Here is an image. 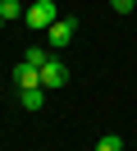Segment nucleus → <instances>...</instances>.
<instances>
[{
  "instance_id": "0eeeda50",
  "label": "nucleus",
  "mask_w": 137,
  "mask_h": 151,
  "mask_svg": "<svg viewBox=\"0 0 137 151\" xmlns=\"http://www.w3.org/2000/svg\"><path fill=\"white\" fill-rule=\"evenodd\" d=\"M50 55H55L50 46H27V55H23V60H27V64H32V69H41V64H46V60H50Z\"/></svg>"
},
{
  "instance_id": "f03ea898",
  "label": "nucleus",
  "mask_w": 137,
  "mask_h": 151,
  "mask_svg": "<svg viewBox=\"0 0 137 151\" xmlns=\"http://www.w3.org/2000/svg\"><path fill=\"white\" fill-rule=\"evenodd\" d=\"M60 19V9H55V0H32V5H27V28H37V32H46L50 28V23Z\"/></svg>"
},
{
  "instance_id": "6e6552de",
  "label": "nucleus",
  "mask_w": 137,
  "mask_h": 151,
  "mask_svg": "<svg viewBox=\"0 0 137 151\" xmlns=\"http://www.w3.org/2000/svg\"><path fill=\"white\" fill-rule=\"evenodd\" d=\"M96 151H123V137H119V133H105V137L96 142Z\"/></svg>"
},
{
  "instance_id": "1a4fd4ad",
  "label": "nucleus",
  "mask_w": 137,
  "mask_h": 151,
  "mask_svg": "<svg viewBox=\"0 0 137 151\" xmlns=\"http://www.w3.org/2000/svg\"><path fill=\"white\" fill-rule=\"evenodd\" d=\"M110 5H114L119 14H133V5H137V0H110Z\"/></svg>"
},
{
  "instance_id": "f257e3e1",
  "label": "nucleus",
  "mask_w": 137,
  "mask_h": 151,
  "mask_svg": "<svg viewBox=\"0 0 137 151\" xmlns=\"http://www.w3.org/2000/svg\"><path fill=\"white\" fill-rule=\"evenodd\" d=\"M73 32H78V19H69V14H64V19H55L50 28H46V46H50L55 55H60V50L73 41Z\"/></svg>"
},
{
  "instance_id": "20e7f679",
  "label": "nucleus",
  "mask_w": 137,
  "mask_h": 151,
  "mask_svg": "<svg viewBox=\"0 0 137 151\" xmlns=\"http://www.w3.org/2000/svg\"><path fill=\"white\" fill-rule=\"evenodd\" d=\"M23 87H41V69H32L27 60H18L14 64V92H23Z\"/></svg>"
},
{
  "instance_id": "7ed1b4c3",
  "label": "nucleus",
  "mask_w": 137,
  "mask_h": 151,
  "mask_svg": "<svg viewBox=\"0 0 137 151\" xmlns=\"http://www.w3.org/2000/svg\"><path fill=\"white\" fill-rule=\"evenodd\" d=\"M64 83H69V69H64L60 55H50V60L41 64V87H46V92H60Z\"/></svg>"
},
{
  "instance_id": "9d476101",
  "label": "nucleus",
  "mask_w": 137,
  "mask_h": 151,
  "mask_svg": "<svg viewBox=\"0 0 137 151\" xmlns=\"http://www.w3.org/2000/svg\"><path fill=\"white\" fill-rule=\"evenodd\" d=\"M0 28H5V19H0Z\"/></svg>"
},
{
  "instance_id": "39448f33",
  "label": "nucleus",
  "mask_w": 137,
  "mask_h": 151,
  "mask_svg": "<svg viewBox=\"0 0 137 151\" xmlns=\"http://www.w3.org/2000/svg\"><path fill=\"white\" fill-rule=\"evenodd\" d=\"M18 105H23V110H41L46 105V87H23V92H18Z\"/></svg>"
},
{
  "instance_id": "423d86ee",
  "label": "nucleus",
  "mask_w": 137,
  "mask_h": 151,
  "mask_svg": "<svg viewBox=\"0 0 137 151\" xmlns=\"http://www.w3.org/2000/svg\"><path fill=\"white\" fill-rule=\"evenodd\" d=\"M0 19H5V23L27 19V5H23V0H0Z\"/></svg>"
}]
</instances>
